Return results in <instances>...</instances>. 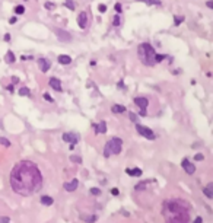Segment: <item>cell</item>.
Listing matches in <instances>:
<instances>
[{"label": "cell", "mask_w": 213, "mask_h": 223, "mask_svg": "<svg viewBox=\"0 0 213 223\" xmlns=\"http://www.w3.org/2000/svg\"><path fill=\"white\" fill-rule=\"evenodd\" d=\"M10 187L19 195H32L42 187V175L31 160L18 162L10 172Z\"/></svg>", "instance_id": "1"}, {"label": "cell", "mask_w": 213, "mask_h": 223, "mask_svg": "<svg viewBox=\"0 0 213 223\" xmlns=\"http://www.w3.org/2000/svg\"><path fill=\"white\" fill-rule=\"evenodd\" d=\"M165 219L168 223H188V208L190 206L184 200H169L165 201Z\"/></svg>", "instance_id": "2"}, {"label": "cell", "mask_w": 213, "mask_h": 223, "mask_svg": "<svg viewBox=\"0 0 213 223\" xmlns=\"http://www.w3.org/2000/svg\"><path fill=\"white\" fill-rule=\"evenodd\" d=\"M137 56L140 58V61L148 66V67H152L156 64L155 61V56H156V51L155 48L149 44V42H142L139 47H137Z\"/></svg>", "instance_id": "3"}, {"label": "cell", "mask_w": 213, "mask_h": 223, "mask_svg": "<svg viewBox=\"0 0 213 223\" xmlns=\"http://www.w3.org/2000/svg\"><path fill=\"white\" fill-rule=\"evenodd\" d=\"M123 149V140L120 137H113L106 142L105 147H104V156L110 158L111 155H118Z\"/></svg>", "instance_id": "4"}, {"label": "cell", "mask_w": 213, "mask_h": 223, "mask_svg": "<svg viewBox=\"0 0 213 223\" xmlns=\"http://www.w3.org/2000/svg\"><path fill=\"white\" fill-rule=\"evenodd\" d=\"M136 130H137V133L140 134V136H143V137H146L148 140H155V133L149 129V127H146V126H142V124H136Z\"/></svg>", "instance_id": "5"}, {"label": "cell", "mask_w": 213, "mask_h": 223, "mask_svg": "<svg viewBox=\"0 0 213 223\" xmlns=\"http://www.w3.org/2000/svg\"><path fill=\"white\" fill-rule=\"evenodd\" d=\"M63 140L74 146V144H77V142H79V134H77V133H64V134H63Z\"/></svg>", "instance_id": "6"}, {"label": "cell", "mask_w": 213, "mask_h": 223, "mask_svg": "<svg viewBox=\"0 0 213 223\" xmlns=\"http://www.w3.org/2000/svg\"><path fill=\"white\" fill-rule=\"evenodd\" d=\"M181 165H182V168H184V171L188 174V175H193L194 172H196V166L188 160V159H184L182 162H181Z\"/></svg>", "instance_id": "7"}, {"label": "cell", "mask_w": 213, "mask_h": 223, "mask_svg": "<svg viewBox=\"0 0 213 223\" xmlns=\"http://www.w3.org/2000/svg\"><path fill=\"white\" fill-rule=\"evenodd\" d=\"M134 104H136L140 109H146L148 105H149V101H148V98H145V96H136V98H134Z\"/></svg>", "instance_id": "8"}, {"label": "cell", "mask_w": 213, "mask_h": 223, "mask_svg": "<svg viewBox=\"0 0 213 223\" xmlns=\"http://www.w3.org/2000/svg\"><path fill=\"white\" fill-rule=\"evenodd\" d=\"M77 25L82 29H85L88 26V15H86V12H80L79 13V16H77Z\"/></svg>", "instance_id": "9"}, {"label": "cell", "mask_w": 213, "mask_h": 223, "mask_svg": "<svg viewBox=\"0 0 213 223\" xmlns=\"http://www.w3.org/2000/svg\"><path fill=\"white\" fill-rule=\"evenodd\" d=\"M54 32H56V35L58 37L60 41H70V40H72V35H70L69 32L63 31V29H54Z\"/></svg>", "instance_id": "10"}, {"label": "cell", "mask_w": 213, "mask_h": 223, "mask_svg": "<svg viewBox=\"0 0 213 223\" xmlns=\"http://www.w3.org/2000/svg\"><path fill=\"white\" fill-rule=\"evenodd\" d=\"M38 66H40L41 72L47 73V72L50 70V67H51V63H50V60H47V58H38Z\"/></svg>", "instance_id": "11"}, {"label": "cell", "mask_w": 213, "mask_h": 223, "mask_svg": "<svg viewBox=\"0 0 213 223\" xmlns=\"http://www.w3.org/2000/svg\"><path fill=\"white\" fill-rule=\"evenodd\" d=\"M77 185H79V181H77V179H72V181H69V182H64V184H63V188H64L66 191L72 192V191H74V190L77 188Z\"/></svg>", "instance_id": "12"}, {"label": "cell", "mask_w": 213, "mask_h": 223, "mask_svg": "<svg viewBox=\"0 0 213 223\" xmlns=\"http://www.w3.org/2000/svg\"><path fill=\"white\" fill-rule=\"evenodd\" d=\"M50 86L54 89V90H57V92H61V82L57 79V77H50Z\"/></svg>", "instance_id": "13"}, {"label": "cell", "mask_w": 213, "mask_h": 223, "mask_svg": "<svg viewBox=\"0 0 213 223\" xmlns=\"http://www.w3.org/2000/svg\"><path fill=\"white\" fill-rule=\"evenodd\" d=\"M93 129H95V133L104 134V133H106V123H105V121H99L98 124L93 126Z\"/></svg>", "instance_id": "14"}, {"label": "cell", "mask_w": 213, "mask_h": 223, "mask_svg": "<svg viewBox=\"0 0 213 223\" xmlns=\"http://www.w3.org/2000/svg\"><path fill=\"white\" fill-rule=\"evenodd\" d=\"M96 214H82L80 216V220H83V222H86V223H93V222H96Z\"/></svg>", "instance_id": "15"}, {"label": "cell", "mask_w": 213, "mask_h": 223, "mask_svg": "<svg viewBox=\"0 0 213 223\" xmlns=\"http://www.w3.org/2000/svg\"><path fill=\"white\" fill-rule=\"evenodd\" d=\"M58 63L67 66V64L72 63V57L70 56H66V54H61V56H58Z\"/></svg>", "instance_id": "16"}, {"label": "cell", "mask_w": 213, "mask_h": 223, "mask_svg": "<svg viewBox=\"0 0 213 223\" xmlns=\"http://www.w3.org/2000/svg\"><path fill=\"white\" fill-rule=\"evenodd\" d=\"M126 174H129V175H132V176H140V175H142V169H139V168H133V169L127 168V169H126Z\"/></svg>", "instance_id": "17"}, {"label": "cell", "mask_w": 213, "mask_h": 223, "mask_svg": "<svg viewBox=\"0 0 213 223\" xmlns=\"http://www.w3.org/2000/svg\"><path fill=\"white\" fill-rule=\"evenodd\" d=\"M111 111L114 114H123V113H126V106L124 105H113Z\"/></svg>", "instance_id": "18"}, {"label": "cell", "mask_w": 213, "mask_h": 223, "mask_svg": "<svg viewBox=\"0 0 213 223\" xmlns=\"http://www.w3.org/2000/svg\"><path fill=\"white\" fill-rule=\"evenodd\" d=\"M5 60H6V63H9V64L15 63V61H16L15 53H13V51H8V53H6V57H5Z\"/></svg>", "instance_id": "19"}, {"label": "cell", "mask_w": 213, "mask_h": 223, "mask_svg": "<svg viewBox=\"0 0 213 223\" xmlns=\"http://www.w3.org/2000/svg\"><path fill=\"white\" fill-rule=\"evenodd\" d=\"M212 190H213V184H212V182L203 190V192H204V195H206L207 198H213V191H212Z\"/></svg>", "instance_id": "20"}, {"label": "cell", "mask_w": 213, "mask_h": 223, "mask_svg": "<svg viewBox=\"0 0 213 223\" xmlns=\"http://www.w3.org/2000/svg\"><path fill=\"white\" fill-rule=\"evenodd\" d=\"M137 2H145V3L149 5V6H161V5H162L161 0H137Z\"/></svg>", "instance_id": "21"}, {"label": "cell", "mask_w": 213, "mask_h": 223, "mask_svg": "<svg viewBox=\"0 0 213 223\" xmlns=\"http://www.w3.org/2000/svg\"><path fill=\"white\" fill-rule=\"evenodd\" d=\"M41 203H42L44 206H51V204L54 203V200H53L51 197H48V195H42V197H41Z\"/></svg>", "instance_id": "22"}, {"label": "cell", "mask_w": 213, "mask_h": 223, "mask_svg": "<svg viewBox=\"0 0 213 223\" xmlns=\"http://www.w3.org/2000/svg\"><path fill=\"white\" fill-rule=\"evenodd\" d=\"M184 21H185V16H181V15H180V16H178V15H177V16H174V25H175V26L181 25Z\"/></svg>", "instance_id": "23"}, {"label": "cell", "mask_w": 213, "mask_h": 223, "mask_svg": "<svg viewBox=\"0 0 213 223\" xmlns=\"http://www.w3.org/2000/svg\"><path fill=\"white\" fill-rule=\"evenodd\" d=\"M19 95L21 96H31V90L28 88H21L19 89Z\"/></svg>", "instance_id": "24"}, {"label": "cell", "mask_w": 213, "mask_h": 223, "mask_svg": "<svg viewBox=\"0 0 213 223\" xmlns=\"http://www.w3.org/2000/svg\"><path fill=\"white\" fill-rule=\"evenodd\" d=\"M0 144L2 146H5V147H10V140H8V139H5V137H0Z\"/></svg>", "instance_id": "25"}, {"label": "cell", "mask_w": 213, "mask_h": 223, "mask_svg": "<svg viewBox=\"0 0 213 223\" xmlns=\"http://www.w3.org/2000/svg\"><path fill=\"white\" fill-rule=\"evenodd\" d=\"M70 160H72L73 163H82V158H80V156H77V155L70 156Z\"/></svg>", "instance_id": "26"}, {"label": "cell", "mask_w": 213, "mask_h": 223, "mask_svg": "<svg viewBox=\"0 0 213 223\" xmlns=\"http://www.w3.org/2000/svg\"><path fill=\"white\" fill-rule=\"evenodd\" d=\"M15 13H16V15H22V13H25V8L21 6V5L16 6V8H15Z\"/></svg>", "instance_id": "27"}, {"label": "cell", "mask_w": 213, "mask_h": 223, "mask_svg": "<svg viewBox=\"0 0 213 223\" xmlns=\"http://www.w3.org/2000/svg\"><path fill=\"white\" fill-rule=\"evenodd\" d=\"M120 24H121V18H120V15H116L114 19H113V25L114 26H118Z\"/></svg>", "instance_id": "28"}, {"label": "cell", "mask_w": 213, "mask_h": 223, "mask_svg": "<svg viewBox=\"0 0 213 223\" xmlns=\"http://www.w3.org/2000/svg\"><path fill=\"white\" fill-rule=\"evenodd\" d=\"M165 58H166V56H165V54H156V56H155V61H156V64H158V63H161V61H162V60H165Z\"/></svg>", "instance_id": "29"}, {"label": "cell", "mask_w": 213, "mask_h": 223, "mask_svg": "<svg viewBox=\"0 0 213 223\" xmlns=\"http://www.w3.org/2000/svg\"><path fill=\"white\" fill-rule=\"evenodd\" d=\"M64 5H66V8H67V9H70V10H74V8H76V6H74V3L72 2V0H66V3H64Z\"/></svg>", "instance_id": "30"}, {"label": "cell", "mask_w": 213, "mask_h": 223, "mask_svg": "<svg viewBox=\"0 0 213 223\" xmlns=\"http://www.w3.org/2000/svg\"><path fill=\"white\" fill-rule=\"evenodd\" d=\"M45 9L53 10V9H56V5H54V3H51V2H47V3H45Z\"/></svg>", "instance_id": "31"}, {"label": "cell", "mask_w": 213, "mask_h": 223, "mask_svg": "<svg viewBox=\"0 0 213 223\" xmlns=\"http://www.w3.org/2000/svg\"><path fill=\"white\" fill-rule=\"evenodd\" d=\"M90 194H92V195H99V194H101V190L93 187V188H90Z\"/></svg>", "instance_id": "32"}, {"label": "cell", "mask_w": 213, "mask_h": 223, "mask_svg": "<svg viewBox=\"0 0 213 223\" xmlns=\"http://www.w3.org/2000/svg\"><path fill=\"white\" fill-rule=\"evenodd\" d=\"M114 9L117 10V13H121V10H123V8H121L120 3H116V5H114Z\"/></svg>", "instance_id": "33"}, {"label": "cell", "mask_w": 213, "mask_h": 223, "mask_svg": "<svg viewBox=\"0 0 213 223\" xmlns=\"http://www.w3.org/2000/svg\"><path fill=\"white\" fill-rule=\"evenodd\" d=\"M98 10H99L101 13H104V12H106V6H105V5H99V6H98Z\"/></svg>", "instance_id": "34"}, {"label": "cell", "mask_w": 213, "mask_h": 223, "mask_svg": "<svg viewBox=\"0 0 213 223\" xmlns=\"http://www.w3.org/2000/svg\"><path fill=\"white\" fill-rule=\"evenodd\" d=\"M194 159H196V160H203V159H204V155H203V153H197V155L194 156Z\"/></svg>", "instance_id": "35"}, {"label": "cell", "mask_w": 213, "mask_h": 223, "mask_svg": "<svg viewBox=\"0 0 213 223\" xmlns=\"http://www.w3.org/2000/svg\"><path fill=\"white\" fill-rule=\"evenodd\" d=\"M0 223H10V220H9V217H0Z\"/></svg>", "instance_id": "36"}, {"label": "cell", "mask_w": 213, "mask_h": 223, "mask_svg": "<svg viewBox=\"0 0 213 223\" xmlns=\"http://www.w3.org/2000/svg\"><path fill=\"white\" fill-rule=\"evenodd\" d=\"M44 99H45V101H48V102H53V101H54V99H53V98H51L48 93H44Z\"/></svg>", "instance_id": "37"}, {"label": "cell", "mask_w": 213, "mask_h": 223, "mask_svg": "<svg viewBox=\"0 0 213 223\" xmlns=\"http://www.w3.org/2000/svg\"><path fill=\"white\" fill-rule=\"evenodd\" d=\"M130 120H132V121H133V123H136V121H137V115H136V114H133V113H132V114H130Z\"/></svg>", "instance_id": "38"}, {"label": "cell", "mask_w": 213, "mask_h": 223, "mask_svg": "<svg viewBox=\"0 0 213 223\" xmlns=\"http://www.w3.org/2000/svg\"><path fill=\"white\" fill-rule=\"evenodd\" d=\"M16 22H18V18H16V16H13V18H10V19H9V24H12V25H13V24H16Z\"/></svg>", "instance_id": "39"}, {"label": "cell", "mask_w": 213, "mask_h": 223, "mask_svg": "<svg viewBox=\"0 0 213 223\" xmlns=\"http://www.w3.org/2000/svg\"><path fill=\"white\" fill-rule=\"evenodd\" d=\"M111 194H113V195H118V194H120L118 188H113V190H111Z\"/></svg>", "instance_id": "40"}, {"label": "cell", "mask_w": 213, "mask_h": 223, "mask_svg": "<svg viewBox=\"0 0 213 223\" xmlns=\"http://www.w3.org/2000/svg\"><path fill=\"white\" fill-rule=\"evenodd\" d=\"M206 6H207L209 9H213V2H212V0H209V2L206 3Z\"/></svg>", "instance_id": "41"}, {"label": "cell", "mask_w": 213, "mask_h": 223, "mask_svg": "<svg viewBox=\"0 0 213 223\" xmlns=\"http://www.w3.org/2000/svg\"><path fill=\"white\" fill-rule=\"evenodd\" d=\"M5 41H6V42H10V34H6V35H5Z\"/></svg>", "instance_id": "42"}, {"label": "cell", "mask_w": 213, "mask_h": 223, "mask_svg": "<svg viewBox=\"0 0 213 223\" xmlns=\"http://www.w3.org/2000/svg\"><path fill=\"white\" fill-rule=\"evenodd\" d=\"M194 223H203V219H201V217H196Z\"/></svg>", "instance_id": "43"}, {"label": "cell", "mask_w": 213, "mask_h": 223, "mask_svg": "<svg viewBox=\"0 0 213 223\" xmlns=\"http://www.w3.org/2000/svg\"><path fill=\"white\" fill-rule=\"evenodd\" d=\"M117 86H118V88H121V89H124V88H126L123 82H118V85H117Z\"/></svg>", "instance_id": "44"}, {"label": "cell", "mask_w": 213, "mask_h": 223, "mask_svg": "<svg viewBox=\"0 0 213 223\" xmlns=\"http://www.w3.org/2000/svg\"><path fill=\"white\" fill-rule=\"evenodd\" d=\"M139 114H140V115H146V111H145V109H140Z\"/></svg>", "instance_id": "45"}, {"label": "cell", "mask_w": 213, "mask_h": 223, "mask_svg": "<svg viewBox=\"0 0 213 223\" xmlns=\"http://www.w3.org/2000/svg\"><path fill=\"white\" fill-rule=\"evenodd\" d=\"M0 129H3V124L2 123H0Z\"/></svg>", "instance_id": "46"}]
</instances>
